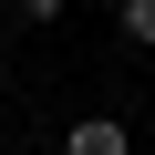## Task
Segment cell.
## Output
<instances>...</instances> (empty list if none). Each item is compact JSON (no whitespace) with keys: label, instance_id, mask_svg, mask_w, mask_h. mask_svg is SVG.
<instances>
[{"label":"cell","instance_id":"6da1fadb","mask_svg":"<svg viewBox=\"0 0 155 155\" xmlns=\"http://www.w3.org/2000/svg\"><path fill=\"white\" fill-rule=\"evenodd\" d=\"M62 155H134V134H124L114 114H83V124L62 134Z\"/></svg>","mask_w":155,"mask_h":155},{"label":"cell","instance_id":"3957f363","mask_svg":"<svg viewBox=\"0 0 155 155\" xmlns=\"http://www.w3.org/2000/svg\"><path fill=\"white\" fill-rule=\"evenodd\" d=\"M11 11H21V21L41 31V21H62V11H72V0H11Z\"/></svg>","mask_w":155,"mask_h":155},{"label":"cell","instance_id":"7a4b0ae2","mask_svg":"<svg viewBox=\"0 0 155 155\" xmlns=\"http://www.w3.org/2000/svg\"><path fill=\"white\" fill-rule=\"evenodd\" d=\"M114 31H124L134 52H155V0H114Z\"/></svg>","mask_w":155,"mask_h":155}]
</instances>
